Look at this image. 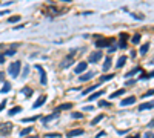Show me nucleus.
Masks as SVG:
<instances>
[{"label": "nucleus", "instance_id": "f257e3e1", "mask_svg": "<svg viewBox=\"0 0 154 138\" xmlns=\"http://www.w3.org/2000/svg\"><path fill=\"white\" fill-rule=\"evenodd\" d=\"M20 68H22L20 60H15V62H12V63L9 65V68H8V74H9L12 78H17V77H18V72H20Z\"/></svg>", "mask_w": 154, "mask_h": 138}, {"label": "nucleus", "instance_id": "f03ea898", "mask_svg": "<svg viewBox=\"0 0 154 138\" xmlns=\"http://www.w3.org/2000/svg\"><path fill=\"white\" fill-rule=\"evenodd\" d=\"M11 129H12V123H9V121H6V123H0V135H2V136L8 135V133L11 132Z\"/></svg>", "mask_w": 154, "mask_h": 138}, {"label": "nucleus", "instance_id": "7ed1b4c3", "mask_svg": "<svg viewBox=\"0 0 154 138\" xmlns=\"http://www.w3.org/2000/svg\"><path fill=\"white\" fill-rule=\"evenodd\" d=\"M102 57H103L102 51H94V52H91V55H89V63H97L99 60H102Z\"/></svg>", "mask_w": 154, "mask_h": 138}, {"label": "nucleus", "instance_id": "20e7f679", "mask_svg": "<svg viewBox=\"0 0 154 138\" xmlns=\"http://www.w3.org/2000/svg\"><path fill=\"white\" fill-rule=\"evenodd\" d=\"M35 69H38L40 71V83L45 86V85H48V77H46V72H45V69L40 66V65H35Z\"/></svg>", "mask_w": 154, "mask_h": 138}, {"label": "nucleus", "instance_id": "39448f33", "mask_svg": "<svg viewBox=\"0 0 154 138\" xmlns=\"http://www.w3.org/2000/svg\"><path fill=\"white\" fill-rule=\"evenodd\" d=\"M86 66H88V63H86V62H80L79 65H77V66H75V69H74V72L80 75L82 72H85V71H86Z\"/></svg>", "mask_w": 154, "mask_h": 138}, {"label": "nucleus", "instance_id": "423d86ee", "mask_svg": "<svg viewBox=\"0 0 154 138\" xmlns=\"http://www.w3.org/2000/svg\"><path fill=\"white\" fill-rule=\"evenodd\" d=\"M128 34L126 32H122L120 34V43H119V48L120 49H126V40H128Z\"/></svg>", "mask_w": 154, "mask_h": 138}, {"label": "nucleus", "instance_id": "0eeeda50", "mask_svg": "<svg viewBox=\"0 0 154 138\" xmlns=\"http://www.w3.org/2000/svg\"><path fill=\"white\" fill-rule=\"evenodd\" d=\"M45 101H46V95H40V97L37 98V101L32 104V107H34V109L40 107V106H43V104H45Z\"/></svg>", "mask_w": 154, "mask_h": 138}, {"label": "nucleus", "instance_id": "6e6552de", "mask_svg": "<svg viewBox=\"0 0 154 138\" xmlns=\"http://www.w3.org/2000/svg\"><path fill=\"white\" fill-rule=\"evenodd\" d=\"M134 103H136V97H128V98H123V100L120 101L122 106H131Z\"/></svg>", "mask_w": 154, "mask_h": 138}, {"label": "nucleus", "instance_id": "1a4fd4ad", "mask_svg": "<svg viewBox=\"0 0 154 138\" xmlns=\"http://www.w3.org/2000/svg\"><path fill=\"white\" fill-rule=\"evenodd\" d=\"M148 109H154V101H146L139 106V111H148Z\"/></svg>", "mask_w": 154, "mask_h": 138}, {"label": "nucleus", "instance_id": "9d476101", "mask_svg": "<svg viewBox=\"0 0 154 138\" xmlns=\"http://www.w3.org/2000/svg\"><path fill=\"white\" fill-rule=\"evenodd\" d=\"M83 133V129H72V130H69L68 133H66V136L68 138H72V136H79V135H82Z\"/></svg>", "mask_w": 154, "mask_h": 138}, {"label": "nucleus", "instance_id": "9b49d317", "mask_svg": "<svg viewBox=\"0 0 154 138\" xmlns=\"http://www.w3.org/2000/svg\"><path fill=\"white\" fill-rule=\"evenodd\" d=\"M105 94V91H97V92H92L89 97H88V101H92V100H97V98L100 97V95H103Z\"/></svg>", "mask_w": 154, "mask_h": 138}, {"label": "nucleus", "instance_id": "f8f14e48", "mask_svg": "<svg viewBox=\"0 0 154 138\" xmlns=\"http://www.w3.org/2000/svg\"><path fill=\"white\" fill-rule=\"evenodd\" d=\"M94 75H95V72H86V74H82V75H80V81H88V80H91Z\"/></svg>", "mask_w": 154, "mask_h": 138}, {"label": "nucleus", "instance_id": "ddd939ff", "mask_svg": "<svg viewBox=\"0 0 154 138\" xmlns=\"http://www.w3.org/2000/svg\"><path fill=\"white\" fill-rule=\"evenodd\" d=\"M57 117H59V114H57V112H54V114H51V115L42 117V120H43V123H48V121H52V120H55Z\"/></svg>", "mask_w": 154, "mask_h": 138}, {"label": "nucleus", "instance_id": "4468645a", "mask_svg": "<svg viewBox=\"0 0 154 138\" xmlns=\"http://www.w3.org/2000/svg\"><path fill=\"white\" fill-rule=\"evenodd\" d=\"M109 42H111V40H105V38H100V40L95 42V46H97V48H103V46H108Z\"/></svg>", "mask_w": 154, "mask_h": 138}, {"label": "nucleus", "instance_id": "2eb2a0df", "mask_svg": "<svg viewBox=\"0 0 154 138\" xmlns=\"http://www.w3.org/2000/svg\"><path fill=\"white\" fill-rule=\"evenodd\" d=\"M99 88V85H92V86H89V88H86L83 92H82V95H88V94H92L95 89H97Z\"/></svg>", "mask_w": 154, "mask_h": 138}, {"label": "nucleus", "instance_id": "dca6fc26", "mask_svg": "<svg viewBox=\"0 0 154 138\" xmlns=\"http://www.w3.org/2000/svg\"><path fill=\"white\" fill-rule=\"evenodd\" d=\"M125 63H126V57H125V55H122V57H119L117 63H115V68H123V66H125Z\"/></svg>", "mask_w": 154, "mask_h": 138}, {"label": "nucleus", "instance_id": "f3484780", "mask_svg": "<svg viewBox=\"0 0 154 138\" xmlns=\"http://www.w3.org/2000/svg\"><path fill=\"white\" fill-rule=\"evenodd\" d=\"M22 94H23V95H26L25 98H29V97L32 95V89H31L29 86H25V88L22 89Z\"/></svg>", "mask_w": 154, "mask_h": 138}, {"label": "nucleus", "instance_id": "a211bd4d", "mask_svg": "<svg viewBox=\"0 0 154 138\" xmlns=\"http://www.w3.org/2000/svg\"><path fill=\"white\" fill-rule=\"evenodd\" d=\"M109 68H111V57H106V58H105V63H103V66H102V69L106 72Z\"/></svg>", "mask_w": 154, "mask_h": 138}, {"label": "nucleus", "instance_id": "6ab92c4d", "mask_svg": "<svg viewBox=\"0 0 154 138\" xmlns=\"http://www.w3.org/2000/svg\"><path fill=\"white\" fill-rule=\"evenodd\" d=\"M72 107V103H63V104H60V106H57V111H66V109H71Z\"/></svg>", "mask_w": 154, "mask_h": 138}, {"label": "nucleus", "instance_id": "aec40b11", "mask_svg": "<svg viewBox=\"0 0 154 138\" xmlns=\"http://www.w3.org/2000/svg\"><path fill=\"white\" fill-rule=\"evenodd\" d=\"M18 20H20V15H11V17H8L6 23H15V22H18Z\"/></svg>", "mask_w": 154, "mask_h": 138}, {"label": "nucleus", "instance_id": "412c9836", "mask_svg": "<svg viewBox=\"0 0 154 138\" xmlns=\"http://www.w3.org/2000/svg\"><path fill=\"white\" fill-rule=\"evenodd\" d=\"M38 115H34V117H29V118H23L22 120V123H32V121H35V120H38Z\"/></svg>", "mask_w": 154, "mask_h": 138}, {"label": "nucleus", "instance_id": "4be33fe9", "mask_svg": "<svg viewBox=\"0 0 154 138\" xmlns=\"http://www.w3.org/2000/svg\"><path fill=\"white\" fill-rule=\"evenodd\" d=\"M72 62H74V60H72V58H71V57H68V58H65V62H62V65H60V66H62V68H66V66H71V65H72Z\"/></svg>", "mask_w": 154, "mask_h": 138}, {"label": "nucleus", "instance_id": "5701e85b", "mask_svg": "<svg viewBox=\"0 0 154 138\" xmlns=\"http://www.w3.org/2000/svg\"><path fill=\"white\" fill-rule=\"evenodd\" d=\"M140 71H142V69H140L139 66H137V68H134V69H132L131 72H128V74H125V78H129V77H132L134 74H137V72H140Z\"/></svg>", "mask_w": 154, "mask_h": 138}, {"label": "nucleus", "instance_id": "b1692460", "mask_svg": "<svg viewBox=\"0 0 154 138\" xmlns=\"http://www.w3.org/2000/svg\"><path fill=\"white\" fill-rule=\"evenodd\" d=\"M18 112H22V106H14L11 111H9V115L12 117V115H15V114H18Z\"/></svg>", "mask_w": 154, "mask_h": 138}, {"label": "nucleus", "instance_id": "393cba45", "mask_svg": "<svg viewBox=\"0 0 154 138\" xmlns=\"http://www.w3.org/2000/svg\"><path fill=\"white\" fill-rule=\"evenodd\" d=\"M9 91H11V83L6 81V83L3 85V88L0 89V92H2V94H6V92H9Z\"/></svg>", "mask_w": 154, "mask_h": 138}, {"label": "nucleus", "instance_id": "a878e982", "mask_svg": "<svg viewBox=\"0 0 154 138\" xmlns=\"http://www.w3.org/2000/svg\"><path fill=\"white\" fill-rule=\"evenodd\" d=\"M32 132V126H28V127H25L22 132H20V135L22 136H28V133H31Z\"/></svg>", "mask_w": 154, "mask_h": 138}, {"label": "nucleus", "instance_id": "bb28decb", "mask_svg": "<svg viewBox=\"0 0 154 138\" xmlns=\"http://www.w3.org/2000/svg\"><path fill=\"white\" fill-rule=\"evenodd\" d=\"M123 94H125V89H119V91H115V92L111 94V98H117V97H120Z\"/></svg>", "mask_w": 154, "mask_h": 138}, {"label": "nucleus", "instance_id": "cd10ccee", "mask_svg": "<svg viewBox=\"0 0 154 138\" xmlns=\"http://www.w3.org/2000/svg\"><path fill=\"white\" fill-rule=\"evenodd\" d=\"M148 48H149V45H148V43H145V45H142V48L139 49V52H140V55H145V54L148 52Z\"/></svg>", "mask_w": 154, "mask_h": 138}, {"label": "nucleus", "instance_id": "c85d7f7f", "mask_svg": "<svg viewBox=\"0 0 154 138\" xmlns=\"http://www.w3.org/2000/svg\"><path fill=\"white\" fill-rule=\"evenodd\" d=\"M102 118H103V114H100V115H97V117H95V118H94V120L91 121V124H92V126H95V124H97V123H99V121L102 120Z\"/></svg>", "mask_w": 154, "mask_h": 138}, {"label": "nucleus", "instance_id": "c756f323", "mask_svg": "<svg viewBox=\"0 0 154 138\" xmlns=\"http://www.w3.org/2000/svg\"><path fill=\"white\" fill-rule=\"evenodd\" d=\"M131 42H132L134 45H137V43L140 42V34H134V37L131 38Z\"/></svg>", "mask_w": 154, "mask_h": 138}, {"label": "nucleus", "instance_id": "7c9ffc66", "mask_svg": "<svg viewBox=\"0 0 154 138\" xmlns=\"http://www.w3.org/2000/svg\"><path fill=\"white\" fill-rule=\"evenodd\" d=\"M112 77H114L112 74H109V75H102V77H100V83H103V81H108V80H111Z\"/></svg>", "mask_w": 154, "mask_h": 138}, {"label": "nucleus", "instance_id": "2f4dec72", "mask_svg": "<svg viewBox=\"0 0 154 138\" xmlns=\"http://www.w3.org/2000/svg\"><path fill=\"white\" fill-rule=\"evenodd\" d=\"M99 106H100V107H109L111 104H109L108 101H105V100H102V101H99Z\"/></svg>", "mask_w": 154, "mask_h": 138}, {"label": "nucleus", "instance_id": "473e14b6", "mask_svg": "<svg viewBox=\"0 0 154 138\" xmlns=\"http://www.w3.org/2000/svg\"><path fill=\"white\" fill-rule=\"evenodd\" d=\"M45 136H46V138H59L60 133H46Z\"/></svg>", "mask_w": 154, "mask_h": 138}, {"label": "nucleus", "instance_id": "72a5a7b5", "mask_svg": "<svg viewBox=\"0 0 154 138\" xmlns=\"http://www.w3.org/2000/svg\"><path fill=\"white\" fill-rule=\"evenodd\" d=\"M71 117H72V118H82L83 115H82L80 112H72V114H71Z\"/></svg>", "mask_w": 154, "mask_h": 138}, {"label": "nucleus", "instance_id": "f704fd0d", "mask_svg": "<svg viewBox=\"0 0 154 138\" xmlns=\"http://www.w3.org/2000/svg\"><path fill=\"white\" fill-rule=\"evenodd\" d=\"M6 103H8V100H3L2 103H0V112H2V111L6 107Z\"/></svg>", "mask_w": 154, "mask_h": 138}, {"label": "nucleus", "instance_id": "c9c22d12", "mask_svg": "<svg viewBox=\"0 0 154 138\" xmlns=\"http://www.w3.org/2000/svg\"><path fill=\"white\" fill-rule=\"evenodd\" d=\"M28 72H29V68L26 66V68L23 69V74H22V77H23V78H26V77H28Z\"/></svg>", "mask_w": 154, "mask_h": 138}, {"label": "nucleus", "instance_id": "e433bc0d", "mask_svg": "<svg viewBox=\"0 0 154 138\" xmlns=\"http://www.w3.org/2000/svg\"><path fill=\"white\" fill-rule=\"evenodd\" d=\"M14 54H15V49H9V51L5 52V57H6V55H14Z\"/></svg>", "mask_w": 154, "mask_h": 138}, {"label": "nucleus", "instance_id": "4c0bfd02", "mask_svg": "<svg viewBox=\"0 0 154 138\" xmlns=\"http://www.w3.org/2000/svg\"><path fill=\"white\" fill-rule=\"evenodd\" d=\"M149 95H154V89H149L146 94H143V97H149Z\"/></svg>", "mask_w": 154, "mask_h": 138}, {"label": "nucleus", "instance_id": "58836bf2", "mask_svg": "<svg viewBox=\"0 0 154 138\" xmlns=\"http://www.w3.org/2000/svg\"><path fill=\"white\" fill-rule=\"evenodd\" d=\"M143 138H154V133L148 132V133H145V135H143Z\"/></svg>", "mask_w": 154, "mask_h": 138}, {"label": "nucleus", "instance_id": "ea45409f", "mask_svg": "<svg viewBox=\"0 0 154 138\" xmlns=\"http://www.w3.org/2000/svg\"><path fill=\"white\" fill-rule=\"evenodd\" d=\"M5 63V54H0V65Z\"/></svg>", "mask_w": 154, "mask_h": 138}, {"label": "nucleus", "instance_id": "a19ab883", "mask_svg": "<svg viewBox=\"0 0 154 138\" xmlns=\"http://www.w3.org/2000/svg\"><path fill=\"white\" fill-rule=\"evenodd\" d=\"M3 78H5V72L0 71V81H3Z\"/></svg>", "mask_w": 154, "mask_h": 138}, {"label": "nucleus", "instance_id": "79ce46f5", "mask_svg": "<svg viewBox=\"0 0 154 138\" xmlns=\"http://www.w3.org/2000/svg\"><path fill=\"white\" fill-rule=\"evenodd\" d=\"M132 85H136V81H134V80H129V81H126V86H132Z\"/></svg>", "mask_w": 154, "mask_h": 138}, {"label": "nucleus", "instance_id": "37998d69", "mask_svg": "<svg viewBox=\"0 0 154 138\" xmlns=\"http://www.w3.org/2000/svg\"><path fill=\"white\" fill-rule=\"evenodd\" d=\"M115 49H117V46H109V52H114Z\"/></svg>", "mask_w": 154, "mask_h": 138}, {"label": "nucleus", "instance_id": "c03bdc74", "mask_svg": "<svg viewBox=\"0 0 154 138\" xmlns=\"http://www.w3.org/2000/svg\"><path fill=\"white\" fill-rule=\"evenodd\" d=\"M83 109H85V111H92V109H94V107H92V106H85V107H83Z\"/></svg>", "mask_w": 154, "mask_h": 138}, {"label": "nucleus", "instance_id": "a18cd8bd", "mask_svg": "<svg viewBox=\"0 0 154 138\" xmlns=\"http://www.w3.org/2000/svg\"><path fill=\"white\" fill-rule=\"evenodd\" d=\"M128 138H140V135H139V133H136V135H132V136H128Z\"/></svg>", "mask_w": 154, "mask_h": 138}, {"label": "nucleus", "instance_id": "49530a36", "mask_svg": "<svg viewBox=\"0 0 154 138\" xmlns=\"http://www.w3.org/2000/svg\"><path fill=\"white\" fill-rule=\"evenodd\" d=\"M146 77H148V78H151V77H154V71H152V72H149V74H148Z\"/></svg>", "mask_w": 154, "mask_h": 138}, {"label": "nucleus", "instance_id": "de8ad7c7", "mask_svg": "<svg viewBox=\"0 0 154 138\" xmlns=\"http://www.w3.org/2000/svg\"><path fill=\"white\" fill-rule=\"evenodd\" d=\"M9 11H0V15H5V14H8Z\"/></svg>", "mask_w": 154, "mask_h": 138}, {"label": "nucleus", "instance_id": "09e8293b", "mask_svg": "<svg viewBox=\"0 0 154 138\" xmlns=\"http://www.w3.org/2000/svg\"><path fill=\"white\" fill-rule=\"evenodd\" d=\"M148 127H154V120H152V121H151V123L148 124Z\"/></svg>", "mask_w": 154, "mask_h": 138}, {"label": "nucleus", "instance_id": "8fccbe9b", "mask_svg": "<svg viewBox=\"0 0 154 138\" xmlns=\"http://www.w3.org/2000/svg\"><path fill=\"white\" fill-rule=\"evenodd\" d=\"M62 2H68V3H69V2H71V0H62Z\"/></svg>", "mask_w": 154, "mask_h": 138}, {"label": "nucleus", "instance_id": "3c124183", "mask_svg": "<svg viewBox=\"0 0 154 138\" xmlns=\"http://www.w3.org/2000/svg\"><path fill=\"white\" fill-rule=\"evenodd\" d=\"M26 138H38V136H26Z\"/></svg>", "mask_w": 154, "mask_h": 138}]
</instances>
